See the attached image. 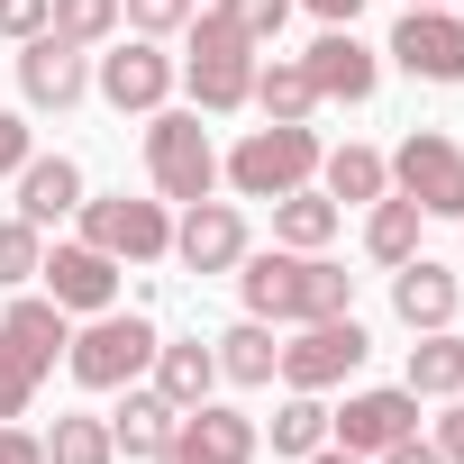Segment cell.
Instances as JSON below:
<instances>
[{
	"label": "cell",
	"mask_w": 464,
	"mask_h": 464,
	"mask_svg": "<svg viewBox=\"0 0 464 464\" xmlns=\"http://www.w3.org/2000/svg\"><path fill=\"white\" fill-rule=\"evenodd\" d=\"M237 292H246V319H274V328H310V319H337V310H355V274L346 265H328V246L319 256H301V246H246L237 256Z\"/></svg>",
	"instance_id": "1"
},
{
	"label": "cell",
	"mask_w": 464,
	"mask_h": 464,
	"mask_svg": "<svg viewBox=\"0 0 464 464\" xmlns=\"http://www.w3.org/2000/svg\"><path fill=\"white\" fill-rule=\"evenodd\" d=\"M64 346H73V319L46 292H19L10 310H0V419H28V401L46 392Z\"/></svg>",
	"instance_id": "2"
},
{
	"label": "cell",
	"mask_w": 464,
	"mask_h": 464,
	"mask_svg": "<svg viewBox=\"0 0 464 464\" xmlns=\"http://www.w3.org/2000/svg\"><path fill=\"white\" fill-rule=\"evenodd\" d=\"M319 128L310 119H265V128H246L237 137V155H218V182L237 191V200H283V191H301L310 173H319Z\"/></svg>",
	"instance_id": "3"
},
{
	"label": "cell",
	"mask_w": 464,
	"mask_h": 464,
	"mask_svg": "<svg viewBox=\"0 0 464 464\" xmlns=\"http://www.w3.org/2000/svg\"><path fill=\"white\" fill-rule=\"evenodd\" d=\"M182 37H191V46H182V82H191V110H200V119H227V110L256 101V46L227 28L218 10H191Z\"/></svg>",
	"instance_id": "4"
},
{
	"label": "cell",
	"mask_w": 464,
	"mask_h": 464,
	"mask_svg": "<svg viewBox=\"0 0 464 464\" xmlns=\"http://www.w3.org/2000/svg\"><path fill=\"white\" fill-rule=\"evenodd\" d=\"M155 319L146 310H92L82 328H73V346H64V373L82 382V392H119V382H137L146 364H155Z\"/></svg>",
	"instance_id": "5"
},
{
	"label": "cell",
	"mask_w": 464,
	"mask_h": 464,
	"mask_svg": "<svg viewBox=\"0 0 464 464\" xmlns=\"http://www.w3.org/2000/svg\"><path fill=\"white\" fill-rule=\"evenodd\" d=\"M146 173H155V200H209L218 191V146H209L200 110H155L146 119Z\"/></svg>",
	"instance_id": "6"
},
{
	"label": "cell",
	"mask_w": 464,
	"mask_h": 464,
	"mask_svg": "<svg viewBox=\"0 0 464 464\" xmlns=\"http://www.w3.org/2000/svg\"><path fill=\"white\" fill-rule=\"evenodd\" d=\"M82 237L101 246V256H119V265H164L173 256V218H164V200H128V191H82Z\"/></svg>",
	"instance_id": "7"
},
{
	"label": "cell",
	"mask_w": 464,
	"mask_h": 464,
	"mask_svg": "<svg viewBox=\"0 0 464 464\" xmlns=\"http://www.w3.org/2000/svg\"><path fill=\"white\" fill-rule=\"evenodd\" d=\"M382 164H392V191L419 200V218H464V146H455V137L410 128L401 155H382Z\"/></svg>",
	"instance_id": "8"
},
{
	"label": "cell",
	"mask_w": 464,
	"mask_h": 464,
	"mask_svg": "<svg viewBox=\"0 0 464 464\" xmlns=\"http://www.w3.org/2000/svg\"><path fill=\"white\" fill-rule=\"evenodd\" d=\"M364 355H373L364 319H355V310H337V319H310V328L283 346V382H292V392H337V382H355V373H364Z\"/></svg>",
	"instance_id": "9"
},
{
	"label": "cell",
	"mask_w": 464,
	"mask_h": 464,
	"mask_svg": "<svg viewBox=\"0 0 464 464\" xmlns=\"http://www.w3.org/2000/svg\"><path fill=\"white\" fill-rule=\"evenodd\" d=\"M92 92H101L119 119H155L164 92H173V55H164V37H128V46H110V55L92 64Z\"/></svg>",
	"instance_id": "10"
},
{
	"label": "cell",
	"mask_w": 464,
	"mask_h": 464,
	"mask_svg": "<svg viewBox=\"0 0 464 464\" xmlns=\"http://www.w3.org/2000/svg\"><path fill=\"white\" fill-rule=\"evenodd\" d=\"M410 82H464V10H401V28H392V46H382Z\"/></svg>",
	"instance_id": "11"
},
{
	"label": "cell",
	"mask_w": 464,
	"mask_h": 464,
	"mask_svg": "<svg viewBox=\"0 0 464 464\" xmlns=\"http://www.w3.org/2000/svg\"><path fill=\"white\" fill-rule=\"evenodd\" d=\"M328 437L346 446V455H382V446H401V437H419V392L410 382H382V392H346V410H328Z\"/></svg>",
	"instance_id": "12"
},
{
	"label": "cell",
	"mask_w": 464,
	"mask_h": 464,
	"mask_svg": "<svg viewBox=\"0 0 464 464\" xmlns=\"http://www.w3.org/2000/svg\"><path fill=\"white\" fill-rule=\"evenodd\" d=\"M37 283H46V301H55L64 319H92V310H119V256H101L92 237H73V246H46Z\"/></svg>",
	"instance_id": "13"
},
{
	"label": "cell",
	"mask_w": 464,
	"mask_h": 464,
	"mask_svg": "<svg viewBox=\"0 0 464 464\" xmlns=\"http://www.w3.org/2000/svg\"><path fill=\"white\" fill-rule=\"evenodd\" d=\"M256 446H265V428H256L246 410L200 401V410H182V428H173V446H164L155 464H256Z\"/></svg>",
	"instance_id": "14"
},
{
	"label": "cell",
	"mask_w": 464,
	"mask_h": 464,
	"mask_svg": "<svg viewBox=\"0 0 464 464\" xmlns=\"http://www.w3.org/2000/svg\"><path fill=\"white\" fill-rule=\"evenodd\" d=\"M173 256H182V274H237V256H246V218H237V200H182V218H173Z\"/></svg>",
	"instance_id": "15"
},
{
	"label": "cell",
	"mask_w": 464,
	"mask_h": 464,
	"mask_svg": "<svg viewBox=\"0 0 464 464\" xmlns=\"http://www.w3.org/2000/svg\"><path fill=\"white\" fill-rule=\"evenodd\" d=\"M19 92H28V110H55V119H64V110L92 92V46H64L55 28L28 37V46H19Z\"/></svg>",
	"instance_id": "16"
},
{
	"label": "cell",
	"mask_w": 464,
	"mask_h": 464,
	"mask_svg": "<svg viewBox=\"0 0 464 464\" xmlns=\"http://www.w3.org/2000/svg\"><path fill=\"white\" fill-rule=\"evenodd\" d=\"M301 73H310V92H319V101H346V110L382 92V55H373L355 28H328V37L301 55Z\"/></svg>",
	"instance_id": "17"
},
{
	"label": "cell",
	"mask_w": 464,
	"mask_h": 464,
	"mask_svg": "<svg viewBox=\"0 0 464 464\" xmlns=\"http://www.w3.org/2000/svg\"><path fill=\"white\" fill-rule=\"evenodd\" d=\"M392 310H401V328H410V337H428V328H455V310H464V283H455L446 265L410 256V265H392Z\"/></svg>",
	"instance_id": "18"
},
{
	"label": "cell",
	"mask_w": 464,
	"mask_h": 464,
	"mask_svg": "<svg viewBox=\"0 0 464 464\" xmlns=\"http://www.w3.org/2000/svg\"><path fill=\"white\" fill-rule=\"evenodd\" d=\"M173 428H182V410H173L155 382H119V410H110V437H119V455L155 464V455L173 446Z\"/></svg>",
	"instance_id": "19"
},
{
	"label": "cell",
	"mask_w": 464,
	"mask_h": 464,
	"mask_svg": "<svg viewBox=\"0 0 464 464\" xmlns=\"http://www.w3.org/2000/svg\"><path fill=\"white\" fill-rule=\"evenodd\" d=\"M10 182H19V218H28V227H55V218L82 209V164H73V155H28Z\"/></svg>",
	"instance_id": "20"
},
{
	"label": "cell",
	"mask_w": 464,
	"mask_h": 464,
	"mask_svg": "<svg viewBox=\"0 0 464 464\" xmlns=\"http://www.w3.org/2000/svg\"><path fill=\"white\" fill-rule=\"evenodd\" d=\"M146 373H155V392H164L173 410H200V401L218 392V346H200V337H164Z\"/></svg>",
	"instance_id": "21"
},
{
	"label": "cell",
	"mask_w": 464,
	"mask_h": 464,
	"mask_svg": "<svg viewBox=\"0 0 464 464\" xmlns=\"http://www.w3.org/2000/svg\"><path fill=\"white\" fill-rule=\"evenodd\" d=\"M319 191H328L337 209H373V200L392 191V164H382L373 146H328V155H319Z\"/></svg>",
	"instance_id": "22"
},
{
	"label": "cell",
	"mask_w": 464,
	"mask_h": 464,
	"mask_svg": "<svg viewBox=\"0 0 464 464\" xmlns=\"http://www.w3.org/2000/svg\"><path fill=\"white\" fill-rule=\"evenodd\" d=\"M218 346V382H274L283 373V346H274V319H237V328H227V337H209Z\"/></svg>",
	"instance_id": "23"
},
{
	"label": "cell",
	"mask_w": 464,
	"mask_h": 464,
	"mask_svg": "<svg viewBox=\"0 0 464 464\" xmlns=\"http://www.w3.org/2000/svg\"><path fill=\"white\" fill-rule=\"evenodd\" d=\"M337 218H346V209H337L328 191H310V182H301V191H283V200H274V246H301V256H319V246L337 237Z\"/></svg>",
	"instance_id": "24"
},
{
	"label": "cell",
	"mask_w": 464,
	"mask_h": 464,
	"mask_svg": "<svg viewBox=\"0 0 464 464\" xmlns=\"http://www.w3.org/2000/svg\"><path fill=\"white\" fill-rule=\"evenodd\" d=\"M419 401H455L464 392V337L455 328H428L419 346H410V373H401Z\"/></svg>",
	"instance_id": "25"
},
{
	"label": "cell",
	"mask_w": 464,
	"mask_h": 464,
	"mask_svg": "<svg viewBox=\"0 0 464 464\" xmlns=\"http://www.w3.org/2000/svg\"><path fill=\"white\" fill-rule=\"evenodd\" d=\"M364 256H373L382 274L419 256V200H401V191H382V200H373V218H364Z\"/></svg>",
	"instance_id": "26"
},
{
	"label": "cell",
	"mask_w": 464,
	"mask_h": 464,
	"mask_svg": "<svg viewBox=\"0 0 464 464\" xmlns=\"http://www.w3.org/2000/svg\"><path fill=\"white\" fill-rule=\"evenodd\" d=\"M256 110H265V119H310V110H319L301 55H265V64H256Z\"/></svg>",
	"instance_id": "27"
},
{
	"label": "cell",
	"mask_w": 464,
	"mask_h": 464,
	"mask_svg": "<svg viewBox=\"0 0 464 464\" xmlns=\"http://www.w3.org/2000/svg\"><path fill=\"white\" fill-rule=\"evenodd\" d=\"M46 464H119V437H110V419H92V410H64V419L46 428Z\"/></svg>",
	"instance_id": "28"
},
{
	"label": "cell",
	"mask_w": 464,
	"mask_h": 464,
	"mask_svg": "<svg viewBox=\"0 0 464 464\" xmlns=\"http://www.w3.org/2000/svg\"><path fill=\"white\" fill-rule=\"evenodd\" d=\"M319 446H328V401H319V392H292V401L274 410V455H301V464H310Z\"/></svg>",
	"instance_id": "29"
},
{
	"label": "cell",
	"mask_w": 464,
	"mask_h": 464,
	"mask_svg": "<svg viewBox=\"0 0 464 464\" xmlns=\"http://www.w3.org/2000/svg\"><path fill=\"white\" fill-rule=\"evenodd\" d=\"M37 265H46V227L0 218V292H28V283H37Z\"/></svg>",
	"instance_id": "30"
},
{
	"label": "cell",
	"mask_w": 464,
	"mask_h": 464,
	"mask_svg": "<svg viewBox=\"0 0 464 464\" xmlns=\"http://www.w3.org/2000/svg\"><path fill=\"white\" fill-rule=\"evenodd\" d=\"M64 46H110L119 37V0H55V19H46Z\"/></svg>",
	"instance_id": "31"
},
{
	"label": "cell",
	"mask_w": 464,
	"mask_h": 464,
	"mask_svg": "<svg viewBox=\"0 0 464 464\" xmlns=\"http://www.w3.org/2000/svg\"><path fill=\"white\" fill-rule=\"evenodd\" d=\"M218 19L237 28L246 46H274V37H283V19H292V0H218Z\"/></svg>",
	"instance_id": "32"
},
{
	"label": "cell",
	"mask_w": 464,
	"mask_h": 464,
	"mask_svg": "<svg viewBox=\"0 0 464 464\" xmlns=\"http://www.w3.org/2000/svg\"><path fill=\"white\" fill-rule=\"evenodd\" d=\"M191 10H200V0H119V19H128L137 37H182Z\"/></svg>",
	"instance_id": "33"
},
{
	"label": "cell",
	"mask_w": 464,
	"mask_h": 464,
	"mask_svg": "<svg viewBox=\"0 0 464 464\" xmlns=\"http://www.w3.org/2000/svg\"><path fill=\"white\" fill-rule=\"evenodd\" d=\"M46 19H55V0H0V37H46Z\"/></svg>",
	"instance_id": "34"
},
{
	"label": "cell",
	"mask_w": 464,
	"mask_h": 464,
	"mask_svg": "<svg viewBox=\"0 0 464 464\" xmlns=\"http://www.w3.org/2000/svg\"><path fill=\"white\" fill-rule=\"evenodd\" d=\"M28 155H37V128H28L19 110H0V173H19Z\"/></svg>",
	"instance_id": "35"
},
{
	"label": "cell",
	"mask_w": 464,
	"mask_h": 464,
	"mask_svg": "<svg viewBox=\"0 0 464 464\" xmlns=\"http://www.w3.org/2000/svg\"><path fill=\"white\" fill-rule=\"evenodd\" d=\"M428 446H437L446 464H464V401H446V410H437V437H428Z\"/></svg>",
	"instance_id": "36"
},
{
	"label": "cell",
	"mask_w": 464,
	"mask_h": 464,
	"mask_svg": "<svg viewBox=\"0 0 464 464\" xmlns=\"http://www.w3.org/2000/svg\"><path fill=\"white\" fill-rule=\"evenodd\" d=\"M0 464H46V437H28V428L0 419Z\"/></svg>",
	"instance_id": "37"
},
{
	"label": "cell",
	"mask_w": 464,
	"mask_h": 464,
	"mask_svg": "<svg viewBox=\"0 0 464 464\" xmlns=\"http://www.w3.org/2000/svg\"><path fill=\"white\" fill-rule=\"evenodd\" d=\"M373 464H446V455H437V446H428V437H401V446H382V455H373Z\"/></svg>",
	"instance_id": "38"
},
{
	"label": "cell",
	"mask_w": 464,
	"mask_h": 464,
	"mask_svg": "<svg viewBox=\"0 0 464 464\" xmlns=\"http://www.w3.org/2000/svg\"><path fill=\"white\" fill-rule=\"evenodd\" d=\"M292 10H310V19H328V28H355L364 0H292Z\"/></svg>",
	"instance_id": "39"
},
{
	"label": "cell",
	"mask_w": 464,
	"mask_h": 464,
	"mask_svg": "<svg viewBox=\"0 0 464 464\" xmlns=\"http://www.w3.org/2000/svg\"><path fill=\"white\" fill-rule=\"evenodd\" d=\"M310 464H364V455H346V446H319V455H310Z\"/></svg>",
	"instance_id": "40"
},
{
	"label": "cell",
	"mask_w": 464,
	"mask_h": 464,
	"mask_svg": "<svg viewBox=\"0 0 464 464\" xmlns=\"http://www.w3.org/2000/svg\"><path fill=\"white\" fill-rule=\"evenodd\" d=\"M410 10H437V0H410Z\"/></svg>",
	"instance_id": "41"
}]
</instances>
